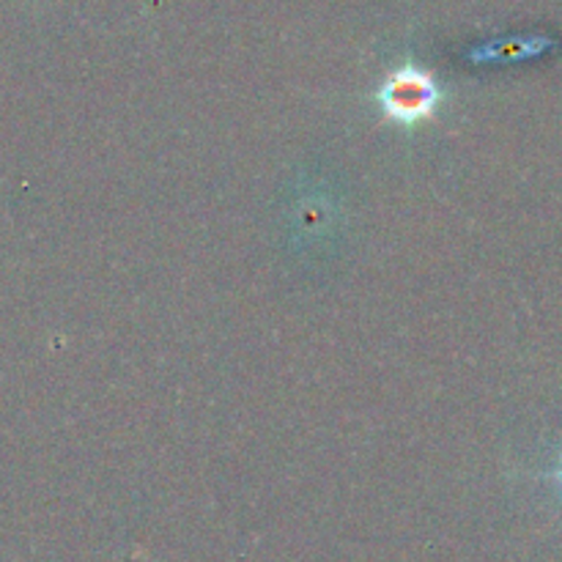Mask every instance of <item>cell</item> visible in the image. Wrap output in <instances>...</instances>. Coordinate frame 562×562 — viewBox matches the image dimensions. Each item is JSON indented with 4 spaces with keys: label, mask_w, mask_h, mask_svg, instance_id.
<instances>
[{
    "label": "cell",
    "mask_w": 562,
    "mask_h": 562,
    "mask_svg": "<svg viewBox=\"0 0 562 562\" xmlns=\"http://www.w3.org/2000/svg\"><path fill=\"white\" fill-rule=\"evenodd\" d=\"M439 86L428 71L417 66H404L393 71L382 88H379V104L384 115L395 124H420L428 115H434L439 104Z\"/></svg>",
    "instance_id": "cell-1"
},
{
    "label": "cell",
    "mask_w": 562,
    "mask_h": 562,
    "mask_svg": "<svg viewBox=\"0 0 562 562\" xmlns=\"http://www.w3.org/2000/svg\"><path fill=\"white\" fill-rule=\"evenodd\" d=\"M554 477H558V481H560V486H562V464H560V470L554 472Z\"/></svg>",
    "instance_id": "cell-2"
}]
</instances>
